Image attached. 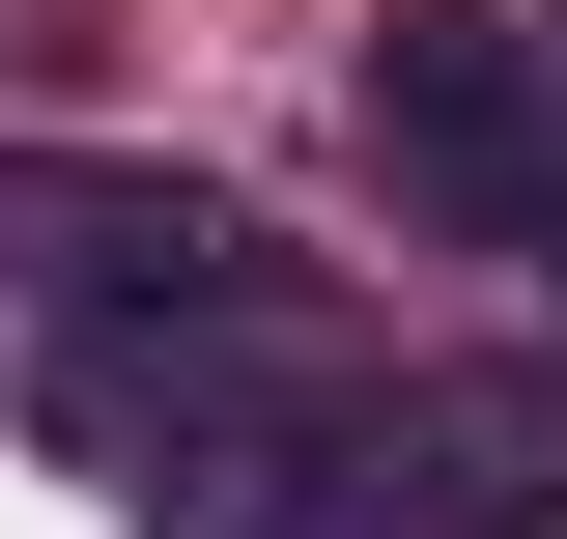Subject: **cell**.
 Listing matches in <instances>:
<instances>
[{"label":"cell","instance_id":"obj_1","mask_svg":"<svg viewBox=\"0 0 567 539\" xmlns=\"http://www.w3.org/2000/svg\"><path fill=\"white\" fill-rule=\"evenodd\" d=\"M369 171L483 256H567V85L511 0H369Z\"/></svg>","mask_w":567,"mask_h":539},{"label":"cell","instance_id":"obj_2","mask_svg":"<svg viewBox=\"0 0 567 539\" xmlns=\"http://www.w3.org/2000/svg\"><path fill=\"white\" fill-rule=\"evenodd\" d=\"M0 284H85V313H199V284H284L199 171H85V142H0Z\"/></svg>","mask_w":567,"mask_h":539}]
</instances>
